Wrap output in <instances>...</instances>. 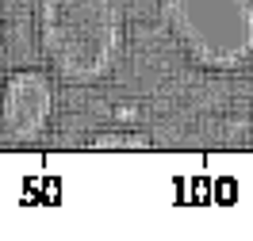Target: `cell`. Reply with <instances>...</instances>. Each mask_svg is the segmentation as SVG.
I'll return each mask as SVG.
<instances>
[{"instance_id": "6da1fadb", "label": "cell", "mask_w": 253, "mask_h": 241, "mask_svg": "<svg viewBox=\"0 0 253 241\" xmlns=\"http://www.w3.org/2000/svg\"><path fill=\"white\" fill-rule=\"evenodd\" d=\"M35 42L50 73L69 84H96L126 54L119 0H35Z\"/></svg>"}, {"instance_id": "7a4b0ae2", "label": "cell", "mask_w": 253, "mask_h": 241, "mask_svg": "<svg viewBox=\"0 0 253 241\" xmlns=\"http://www.w3.org/2000/svg\"><path fill=\"white\" fill-rule=\"evenodd\" d=\"M158 19L204 73H242L253 65V0H158Z\"/></svg>"}, {"instance_id": "3957f363", "label": "cell", "mask_w": 253, "mask_h": 241, "mask_svg": "<svg viewBox=\"0 0 253 241\" xmlns=\"http://www.w3.org/2000/svg\"><path fill=\"white\" fill-rule=\"evenodd\" d=\"M54 80L42 69H12L0 84V130L12 142H39L54 119Z\"/></svg>"}, {"instance_id": "277c9868", "label": "cell", "mask_w": 253, "mask_h": 241, "mask_svg": "<svg viewBox=\"0 0 253 241\" xmlns=\"http://www.w3.org/2000/svg\"><path fill=\"white\" fill-rule=\"evenodd\" d=\"M88 149H150V134L142 130H104V134H92L88 138Z\"/></svg>"}, {"instance_id": "5b68a950", "label": "cell", "mask_w": 253, "mask_h": 241, "mask_svg": "<svg viewBox=\"0 0 253 241\" xmlns=\"http://www.w3.org/2000/svg\"><path fill=\"white\" fill-rule=\"evenodd\" d=\"M0 58H4V27H0Z\"/></svg>"}]
</instances>
